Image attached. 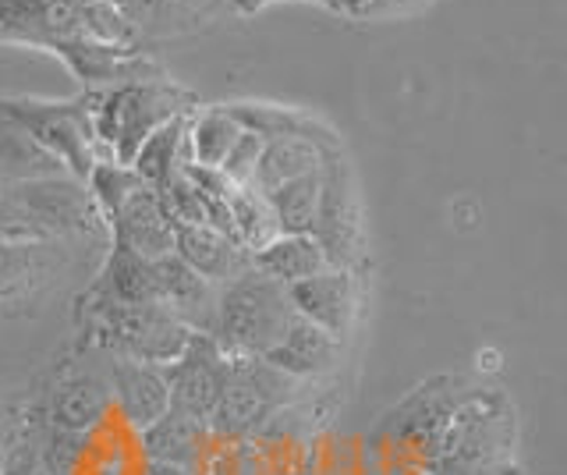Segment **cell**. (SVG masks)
<instances>
[{
    "label": "cell",
    "mask_w": 567,
    "mask_h": 475,
    "mask_svg": "<svg viewBox=\"0 0 567 475\" xmlns=\"http://www.w3.org/2000/svg\"><path fill=\"white\" fill-rule=\"evenodd\" d=\"M85 103L89 125H93L96 146L103 149V161H117L124 167L132 164L135 149L159 125L195 111V96L159 72L121 85H106V90H89Z\"/></svg>",
    "instance_id": "1"
},
{
    "label": "cell",
    "mask_w": 567,
    "mask_h": 475,
    "mask_svg": "<svg viewBox=\"0 0 567 475\" xmlns=\"http://www.w3.org/2000/svg\"><path fill=\"white\" fill-rule=\"evenodd\" d=\"M511 447L514 409L504 394L478 386L425 451V468L430 475H493Z\"/></svg>",
    "instance_id": "2"
},
{
    "label": "cell",
    "mask_w": 567,
    "mask_h": 475,
    "mask_svg": "<svg viewBox=\"0 0 567 475\" xmlns=\"http://www.w3.org/2000/svg\"><path fill=\"white\" fill-rule=\"evenodd\" d=\"M79 330L82 341L103 355L150 362L159 369L182 355L192 338V330L159 302L79 309Z\"/></svg>",
    "instance_id": "3"
},
{
    "label": "cell",
    "mask_w": 567,
    "mask_h": 475,
    "mask_svg": "<svg viewBox=\"0 0 567 475\" xmlns=\"http://www.w3.org/2000/svg\"><path fill=\"white\" fill-rule=\"evenodd\" d=\"M295 306L288 298V288L277 280L262 277L259 270L248 267L235 280H227L220 288L217 302V327L209 338L217 341L227 355H266L284 330L295 320Z\"/></svg>",
    "instance_id": "4"
},
{
    "label": "cell",
    "mask_w": 567,
    "mask_h": 475,
    "mask_svg": "<svg viewBox=\"0 0 567 475\" xmlns=\"http://www.w3.org/2000/svg\"><path fill=\"white\" fill-rule=\"evenodd\" d=\"M298 386V380L284 376L259 355H230L227 383L217 409L206 419V430L227 440L256 436L280 409L295 404Z\"/></svg>",
    "instance_id": "5"
},
{
    "label": "cell",
    "mask_w": 567,
    "mask_h": 475,
    "mask_svg": "<svg viewBox=\"0 0 567 475\" xmlns=\"http://www.w3.org/2000/svg\"><path fill=\"white\" fill-rule=\"evenodd\" d=\"M0 121L22 128L35 146H43L71 178L85 182L93 164L100 161V146L89 125V103L85 96L68 103L50 100H22V96H0Z\"/></svg>",
    "instance_id": "6"
},
{
    "label": "cell",
    "mask_w": 567,
    "mask_h": 475,
    "mask_svg": "<svg viewBox=\"0 0 567 475\" xmlns=\"http://www.w3.org/2000/svg\"><path fill=\"white\" fill-rule=\"evenodd\" d=\"M319 249L327 252L330 267L351 270L362 259V217L354 199L351 174L333 146H323V167H319V206L309 231Z\"/></svg>",
    "instance_id": "7"
},
{
    "label": "cell",
    "mask_w": 567,
    "mask_h": 475,
    "mask_svg": "<svg viewBox=\"0 0 567 475\" xmlns=\"http://www.w3.org/2000/svg\"><path fill=\"white\" fill-rule=\"evenodd\" d=\"M111 409L114 397H111V383H106V362L103 365L71 362L53 376L43 397L29 401V412L35 419L47 422L50 430H61L71 436H85L89 430H96L111 415Z\"/></svg>",
    "instance_id": "8"
},
{
    "label": "cell",
    "mask_w": 567,
    "mask_h": 475,
    "mask_svg": "<svg viewBox=\"0 0 567 475\" xmlns=\"http://www.w3.org/2000/svg\"><path fill=\"white\" fill-rule=\"evenodd\" d=\"M8 192L50 241H68L71 235H100V231H106L93 199H89L85 182L71 178V174L14 182V185H8Z\"/></svg>",
    "instance_id": "9"
},
{
    "label": "cell",
    "mask_w": 567,
    "mask_h": 475,
    "mask_svg": "<svg viewBox=\"0 0 567 475\" xmlns=\"http://www.w3.org/2000/svg\"><path fill=\"white\" fill-rule=\"evenodd\" d=\"M64 241H8L0 245V323L18 320L43 302V295L68 270Z\"/></svg>",
    "instance_id": "10"
},
{
    "label": "cell",
    "mask_w": 567,
    "mask_h": 475,
    "mask_svg": "<svg viewBox=\"0 0 567 475\" xmlns=\"http://www.w3.org/2000/svg\"><path fill=\"white\" fill-rule=\"evenodd\" d=\"M475 391L478 386L468 376H433V380L419 383L401 404H394V409L383 415L377 433L394 440V444H415L425 451L443 433L451 415Z\"/></svg>",
    "instance_id": "11"
},
{
    "label": "cell",
    "mask_w": 567,
    "mask_h": 475,
    "mask_svg": "<svg viewBox=\"0 0 567 475\" xmlns=\"http://www.w3.org/2000/svg\"><path fill=\"white\" fill-rule=\"evenodd\" d=\"M230 355L209 338V333H192L185 351L171 365H164V380L171 391V409L188 419L206 422L220 401L227 383Z\"/></svg>",
    "instance_id": "12"
},
{
    "label": "cell",
    "mask_w": 567,
    "mask_h": 475,
    "mask_svg": "<svg viewBox=\"0 0 567 475\" xmlns=\"http://www.w3.org/2000/svg\"><path fill=\"white\" fill-rule=\"evenodd\" d=\"M288 298L301 320L327 330L337 341L348 338L359 316V285H354V273L341 267H327L323 273L298 280L288 288Z\"/></svg>",
    "instance_id": "13"
},
{
    "label": "cell",
    "mask_w": 567,
    "mask_h": 475,
    "mask_svg": "<svg viewBox=\"0 0 567 475\" xmlns=\"http://www.w3.org/2000/svg\"><path fill=\"white\" fill-rule=\"evenodd\" d=\"M82 0H0V43L53 47L79 37Z\"/></svg>",
    "instance_id": "14"
},
{
    "label": "cell",
    "mask_w": 567,
    "mask_h": 475,
    "mask_svg": "<svg viewBox=\"0 0 567 475\" xmlns=\"http://www.w3.org/2000/svg\"><path fill=\"white\" fill-rule=\"evenodd\" d=\"M106 359V383H111V397L117 404L121 419L135 426L138 433L150 430L156 419L171 412V391L164 380V369L135 359Z\"/></svg>",
    "instance_id": "15"
},
{
    "label": "cell",
    "mask_w": 567,
    "mask_h": 475,
    "mask_svg": "<svg viewBox=\"0 0 567 475\" xmlns=\"http://www.w3.org/2000/svg\"><path fill=\"white\" fill-rule=\"evenodd\" d=\"M106 235H111V245H121L142 259H164L174 252V224L150 185L132 192L117 217L106 224Z\"/></svg>",
    "instance_id": "16"
},
{
    "label": "cell",
    "mask_w": 567,
    "mask_h": 475,
    "mask_svg": "<svg viewBox=\"0 0 567 475\" xmlns=\"http://www.w3.org/2000/svg\"><path fill=\"white\" fill-rule=\"evenodd\" d=\"M159 302L156 295V267L153 259H142L121 245H111L100 273L79 295V309H103V306H146Z\"/></svg>",
    "instance_id": "17"
},
{
    "label": "cell",
    "mask_w": 567,
    "mask_h": 475,
    "mask_svg": "<svg viewBox=\"0 0 567 475\" xmlns=\"http://www.w3.org/2000/svg\"><path fill=\"white\" fill-rule=\"evenodd\" d=\"M153 267H156L159 306H167L192 333H213V327H217L220 288L209 285L192 267H185L174 252L164 259H153Z\"/></svg>",
    "instance_id": "18"
},
{
    "label": "cell",
    "mask_w": 567,
    "mask_h": 475,
    "mask_svg": "<svg viewBox=\"0 0 567 475\" xmlns=\"http://www.w3.org/2000/svg\"><path fill=\"white\" fill-rule=\"evenodd\" d=\"M174 256L217 288H224L227 280H235L238 273L252 267V252L241 249L235 238L209 224L174 227Z\"/></svg>",
    "instance_id": "19"
},
{
    "label": "cell",
    "mask_w": 567,
    "mask_h": 475,
    "mask_svg": "<svg viewBox=\"0 0 567 475\" xmlns=\"http://www.w3.org/2000/svg\"><path fill=\"white\" fill-rule=\"evenodd\" d=\"M274 369H280L291 380H319L337 369L341 362V341L330 338L327 330L312 327L309 320L295 316L291 327L284 330V338L262 355Z\"/></svg>",
    "instance_id": "20"
},
{
    "label": "cell",
    "mask_w": 567,
    "mask_h": 475,
    "mask_svg": "<svg viewBox=\"0 0 567 475\" xmlns=\"http://www.w3.org/2000/svg\"><path fill=\"white\" fill-rule=\"evenodd\" d=\"M319 167H323V143H316L312 135H301V132H280L266 138L259 149L252 188L262 192V196H270L280 185L316 174Z\"/></svg>",
    "instance_id": "21"
},
{
    "label": "cell",
    "mask_w": 567,
    "mask_h": 475,
    "mask_svg": "<svg viewBox=\"0 0 567 475\" xmlns=\"http://www.w3.org/2000/svg\"><path fill=\"white\" fill-rule=\"evenodd\" d=\"M330 267L327 252L319 249L312 235H277L270 245L252 252V270L277 280V285L291 288L298 280H309Z\"/></svg>",
    "instance_id": "22"
},
{
    "label": "cell",
    "mask_w": 567,
    "mask_h": 475,
    "mask_svg": "<svg viewBox=\"0 0 567 475\" xmlns=\"http://www.w3.org/2000/svg\"><path fill=\"white\" fill-rule=\"evenodd\" d=\"M241 132L245 128L238 125V117L230 114V107L192 111L188 125H185V156H188V164L206 167V171H220Z\"/></svg>",
    "instance_id": "23"
},
{
    "label": "cell",
    "mask_w": 567,
    "mask_h": 475,
    "mask_svg": "<svg viewBox=\"0 0 567 475\" xmlns=\"http://www.w3.org/2000/svg\"><path fill=\"white\" fill-rule=\"evenodd\" d=\"M142 444H146L150 462L192 468L206 447V422L188 419L171 409L164 419H156L150 430H142Z\"/></svg>",
    "instance_id": "24"
},
{
    "label": "cell",
    "mask_w": 567,
    "mask_h": 475,
    "mask_svg": "<svg viewBox=\"0 0 567 475\" xmlns=\"http://www.w3.org/2000/svg\"><path fill=\"white\" fill-rule=\"evenodd\" d=\"M185 125H188V114L182 117H171L167 125H159L146 143H142L132 156V171H135V178L142 185H150V188H164L171 174L188 164V156H185Z\"/></svg>",
    "instance_id": "25"
},
{
    "label": "cell",
    "mask_w": 567,
    "mask_h": 475,
    "mask_svg": "<svg viewBox=\"0 0 567 475\" xmlns=\"http://www.w3.org/2000/svg\"><path fill=\"white\" fill-rule=\"evenodd\" d=\"M53 174H68V171L43 146H35L22 128L0 121V185L53 178Z\"/></svg>",
    "instance_id": "26"
},
{
    "label": "cell",
    "mask_w": 567,
    "mask_h": 475,
    "mask_svg": "<svg viewBox=\"0 0 567 475\" xmlns=\"http://www.w3.org/2000/svg\"><path fill=\"white\" fill-rule=\"evenodd\" d=\"M227 217H230V235L248 252H259L262 245H270L280 227L270 203L256 188H230L227 196Z\"/></svg>",
    "instance_id": "27"
},
{
    "label": "cell",
    "mask_w": 567,
    "mask_h": 475,
    "mask_svg": "<svg viewBox=\"0 0 567 475\" xmlns=\"http://www.w3.org/2000/svg\"><path fill=\"white\" fill-rule=\"evenodd\" d=\"M266 203L274 209L280 235H309L316 220V206H319V171L280 185L277 192L266 196Z\"/></svg>",
    "instance_id": "28"
},
{
    "label": "cell",
    "mask_w": 567,
    "mask_h": 475,
    "mask_svg": "<svg viewBox=\"0 0 567 475\" xmlns=\"http://www.w3.org/2000/svg\"><path fill=\"white\" fill-rule=\"evenodd\" d=\"M85 188H89V199H93L96 214L106 227L117 217V209L128 203L132 192L142 188V182L135 178L132 167H124L117 161H96L93 171H89V178H85Z\"/></svg>",
    "instance_id": "29"
},
{
    "label": "cell",
    "mask_w": 567,
    "mask_h": 475,
    "mask_svg": "<svg viewBox=\"0 0 567 475\" xmlns=\"http://www.w3.org/2000/svg\"><path fill=\"white\" fill-rule=\"evenodd\" d=\"M262 143H266V138H262L259 132H252V128H245V132L238 135L235 149L227 153V161H224V167H220L224 182H227L230 188H252V174H256V161H259Z\"/></svg>",
    "instance_id": "30"
},
{
    "label": "cell",
    "mask_w": 567,
    "mask_h": 475,
    "mask_svg": "<svg viewBox=\"0 0 567 475\" xmlns=\"http://www.w3.org/2000/svg\"><path fill=\"white\" fill-rule=\"evenodd\" d=\"M8 241H50V238L35 227V220L25 209L18 206L8 185H0V245H8Z\"/></svg>",
    "instance_id": "31"
},
{
    "label": "cell",
    "mask_w": 567,
    "mask_h": 475,
    "mask_svg": "<svg viewBox=\"0 0 567 475\" xmlns=\"http://www.w3.org/2000/svg\"><path fill=\"white\" fill-rule=\"evenodd\" d=\"M0 475H47L43 457H40V440H35L29 415H25V430L18 433V440L4 457V465H0Z\"/></svg>",
    "instance_id": "32"
},
{
    "label": "cell",
    "mask_w": 567,
    "mask_h": 475,
    "mask_svg": "<svg viewBox=\"0 0 567 475\" xmlns=\"http://www.w3.org/2000/svg\"><path fill=\"white\" fill-rule=\"evenodd\" d=\"M422 4H430V0H341L337 11L348 14V19L380 22V19H398V14L419 11Z\"/></svg>",
    "instance_id": "33"
},
{
    "label": "cell",
    "mask_w": 567,
    "mask_h": 475,
    "mask_svg": "<svg viewBox=\"0 0 567 475\" xmlns=\"http://www.w3.org/2000/svg\"><path fill=\"white\" fill-rule=\"evenodd\" d=\"M25 415H29V401H0V465H4L18 433L25 430Z\"/></svg>",
    "instance_id": "34"
},
{
    "label": "cell",
    "mask_w": 567,
    "mask_h": 475,
    "mask_svg": "<svg viewBox=\"0 0 567 475\" xmlns=\"http://www.w3.org/2000/svg\"><path fill=\"white\" fill-rule=\"evenodd\" d=\"M93 4H114V8H121L124 14H132L135 25H138V19H142V4H146V0H93Z\"/></svg>",
    "instance_id": "35"
},
{
    "label": "cell",
    "mask_w": 567,
    "mask_h": 475,
    "mask_svg": "<svg viewBox=\"0 0 567 475\" xmlns=\"http://www.w3.org/2000/svg\"><path fill=\"white\" fill-rule=\"evenodd\" d=\"M146 475H192V468H177V465H159V462H150Z\"/></svg>",
    "instance_id": "36"
}]
</instances>
